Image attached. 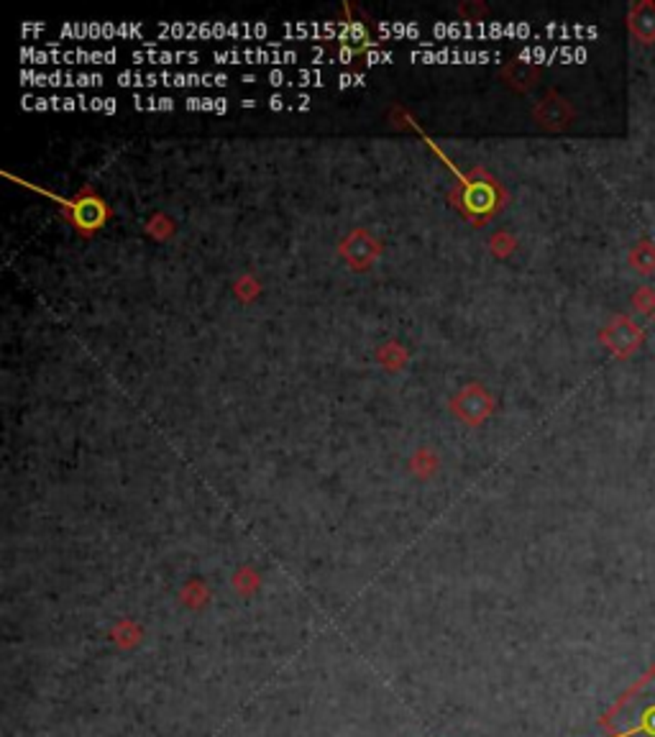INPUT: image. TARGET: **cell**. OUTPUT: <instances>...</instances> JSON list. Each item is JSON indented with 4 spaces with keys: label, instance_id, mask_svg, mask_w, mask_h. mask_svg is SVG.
I'll list each match as a JSON object with an SVG mask.
<instances>
[{
    "label": "cell",
    "instance_id": "cell-1",
    "mask_svg": "<svg viewBox=\"0 0 655 737\" xmlns=\"http://www.w3.org/2000/svg\"><path fill=\"white\" fill-rule=\"evenodd\" d=\"M157 34L164 39L187 41H257L269 34V23H264V20H160Z\"/></svg>",
    "mask_w": 655,
    "mask_h": 737
},
{
    "label": "cell",
    "instance_id": "cell-2",
    "mask_svg": "<svg viewBox=\"0 0 655 737\" xmlns=\"http://www.w3.org/2000/svg\"><path fill=\"white\" fill-rule=\"evenodd\" d=\"M612 715H630V725L612 737H655V666L619 699Z\"/></svg>",
    "mask_w": 655,
    "mask_h": 737
},
{
    "label": "cell",
    "instance_id": "cell-3",
    "mask_svg": "<svg viewBox=\"0 0 655 737\" xmlns=\"http://www.w3.org/2000/svg\"><path fill=\"white\" fill-rule=\"evenodd\" d=\"M428 34L436 39L469 41V39H507V37H528L530 29L525 23H504V20H436L428 26Z\"/></svg>",
    "mask_w": 655,
    "mask_h": 737
},
{
    "label": "cell",
    "instance_id": "cell-4",
    "mask_svg": "<svg viewBox=\"0 0 655 737\" xmlns=\"http://www.w3.org/2000/svg\"><path fill=\"white\" fill-rule=\"evenodd\" d=\"M120 87H225L228 75L218 72H139V70H123L116 75Z\"/></svg>",
    "mask_w": 655,
    "mask_h": 737
},
{
    "label": "cell",
    "instance_id": "cell-5",
    "mask_svg": "<svg viewBox=\"0 0 655 737\" xmlns=\"http://www.w3.org/2000/svg\"><path fill=\"white\" fill-rule=\"evenodd\" d=\"M20 60L26 64H116L120 60L119 49H60L54 41L46 46H23Z\"/></svg>",
    "mask_w": 655,
    "mask_h": 737
},
{
    "label": "cell",
    "instance_id": "cell-6",
    "mask_svg": "<svg viewBox=\"0 0 655 737\" xmlns=\"http://www.w3.org/2000/svg\"><path fill=\"white\" fill-rule=\"evenodd\" d=\"M282 31L287 39H328V41H366L369 31L358 20H284Z\"/></svg>",
    "mask_w": 655,
    "mask_h": 737
},
{
    "label": "cell",
    "instance_id": "cell-7",
    "mask_svg": "<svg viewBox=\"0 0 655 737\" xmlns=\"http://www.w3.org/2000/svg\"><path fill=\"white\" fill-rule=\"evenodd\" d=\"M146 26L139 20H70L61 23L60 37L72 41H111V39H141Z\"/></svg>",
    "mask_w": 655,
    "mask_h": 737
},
{
    "label": "cell",
    "instance_id": "cell-8",
    "mask_svg": "<svg viewBox=\"0 0 655 737\" xmlns=\"http://www.w3.org/2000/svg\"><path fill=\"white\" fill-rule=\"evenodd\" d=\"M23 111H61V113H105L116 116L120 102L116 98H95V95H61V98H44V95H23L20 98Z\"/></svg>",
    "mask_w": 655,
    "mask_h": 737
},
{
    "label": "cell",
    "instance_id": "cell-9",
    "mask_svg": "<svg viewBox=\"0 0 655 737\" xmlns=\"http://www.w3.org/2000/svg\"><path fill=\"white\" fill-rule=\"evenodd\" d=\"M216 64H258V67H290L299 61V52L284 49V46H269V49H225V52H213L210 54Z\"/></svg>",
    "mask_w": 655,
    "mask_h": 737
},
{
    "label": "cell",
    "instance_id": "cell-10",
    "mask_svg": "<svg viewBox=\"0 0 655 737\" xmlns=\"http://www.w3.org/2000/svg\"><path fill=\"white\" fill-rule=\"evenodd\" d=\"M499 52H484V49H413L410 61L417 64H487V61H499Z\"/></svg>",
    "mask_w": 655,
    "mask_h": 737
},
{
    "label": "cell",
    "instance_id": "cell-11",
    "mask_svg": "<svg viewBox=\"0 0 655 737\" xmlns=\"http://www.w3.org/2000/svg\"><path fill=\"white\" fill-rule=\"evenodd\" d=\"M328 80V72L323 70H269V72H261V75H243L241 82L246 85H254V82H264L269 87H323Z\"/></svg>",
    "mask_w": 655,
    "mask_h": 737
},
{
    "label": "cell",
    "instance_id": "cell-12",
    "mask_svg": "<svg viewBox=\"0 0 655 737\" xmlns=\"http://www.w3.org/2000/svg\"><path fill=\"white\" fill-rule=\"evenodd\" d=\"M23 87H100L105 85L102 75L95 72H37L20 70Z\"/></svg>",
    "mask_w": 655,
    "mask_h": 737
},
{
    "label": "cell",
    "instance_id": "cell-13",
    "mask_svg": "<svg viewBox=\"0 0 655 737\" xmlns=\"http://www.w3.org/2000/svg\"><path fill=\"white\" fill-rule=\"evenodd\" d=\"M131 60L136 64H198L202 57L200 52H184V49H157V46H146L139 52H131Z\"/></svg>",
    "mask_w": 655,
    "mask_h": 737
},
{
    "label": "cell",
    "instance_id": "cell-14",
    "mask_svg": "<svg viewBox=\"0 0 655 737\" xmlns=\"http://www.w3.org/2000/svg\"><path fill=\"white\" fill-rule=\"evenodd\" d=\"M377 31L381 37H395V39H413V41H422V29L420 23L415 20H377L374 23Z\"/></svg>",
    "mask_w": 655,
    "mask_h": 737
},
{
    "label": "cell",
    "instance_id": "cell-15",
    "mask_svg": "<svg viewBox=\"0 0 655 737\" xmlns=\"http://www.w3.org/2000/svg\"><path fill=\"white\" fill-rule=\"evenodd\" d=\"M184 102V111H205V113H228V100L225 98H198V95H190V98L182 100Z\"/></svg>",
    "mask_w": 655,
    "mask_h": 737
},
{
    "label": "cell",
    "instance_id": "cell-16",
    "mask_svg": "<svg viewBox=\"0 0 655 737\" xmlns=\"http://www.w3.org/2000/svg\"><path fill=\"white\" fill-rule=\"evenodd\" d=\"M310 102L313 100L307 95H272L266 98V108L269 111H310Z\"/></svg>",
    "mask_w": 655,
    "mask_h": 737
},
{
    "label": "cell",
    "instance_id": "cell-17",
    "mask_svg": "<svg viewBox=\"0 0 655 737\" xmlns=\"http://www.w3.org/2000/svg\"><path fill=\"white\" fill-rule=\"evenodd\" d=\"M131 102L136 111H175L177 108L175 98H157V95H134Z\"/></svg>",
    "mask_w": 655,
    "mask_h": 737
},
{
    "label": "cell",
    "instance_id": "cell-18",
    "mask_svg": "<svg viewBox=\"0 0 655 737\" xmlns=\"http://www.w3.org/2000/svg\"><path fill=\"white\" fill-rule=\"evenodd\" d=\"M366 85V75L361 72H346V75H338V87L346 90V87H361Z\"/></svg>",
    "mask_w": 655,
    "mask_h": 737
},
{
    "label": "cell",
    "instance_id": "cell-19",
    "mask_svg": "<svg viewBox=\"0 0 655 737\" xmlns=\"http://www.w3.org/2000/svg\"><path fill=\"white\" fill-rule=\"evenodd\" d=\"M395 61V54L392 52H379V49H369L366 52V64H392Z\"/></svg>",
    "mask_w": 655,
    "mask_h": 737
}]
</instances>
